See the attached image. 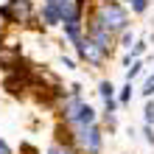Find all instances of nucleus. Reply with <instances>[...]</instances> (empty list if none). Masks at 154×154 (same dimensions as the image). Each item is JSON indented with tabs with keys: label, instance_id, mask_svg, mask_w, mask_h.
I'll return each instance as SVG.
<instances>
[{
	"label": "nucleus",
	"instance_id": "nucleus-1",
	"mask_svg": "<svg viewBox=\"0 0 154 154\" xmlns=\"http://www.w3.org/2000/svg\"><path fill=\"white\" fill-rule=\"evenodd\" d=\"M98 20H101L104 28H109V31H123L126 25H129V17H126V11L118 3H101V8H98Z\"/></svg>",
	"mask_w": 154,
	"mask_h": 154
},
{
	"label": "nucleus",
	"instance_id": "nucleus-2",
	"mask_svg": "<svg viewBox=\"0 0 154 154\" xmlns=\"http://www.w3.org/2000/svg\"><path fill=\"white\" fill-rule=\"evenodd\" d=\"M76 48H79V56H81V59L93 62V65H104V59H106V48H101V45H98L93 37L81 39Z\"/></svg>",
	"mask_w": 154,
	"mask_h": 154
},
{
	"label": "nucleus",
	"instance_id": "nucleus-3",
	"mask_svg": "<svg viewBox=\"0 0 154 154\" xmlns=\"http://www.w3.org/2000/svg\"><path fill=\"white\" fill-rule=\"evenodd\" d=\"M79 143H81V149H84L87 154H98L101 151V132L95 129V123L79 129Z\"/></svg>",
	"mask_w": 154,
	"mask_h": 154
},
{
	"label": "nucleus",
	"instance_id": "nucleus-4",
	"mask_svg": "<svg viewBox=\"0 0 154 154\" xmlns=\"http://www.w3.org/2000/svg\"><path fill=\"white\" fill-rule=\"evenodd\" d=\"M3 14H6V20H11V23H25L31 17V3L28 0H8Z\"/></svg>",
	"mask_w": 154,
	"mask_h": 154
},
{
	"label": "nucleus",
	"instance_id": "nucleus-5",
	"mask_svg": "<svg viewBox=\"0 0 154 154\" xmlns=\"http://www.w3.org/2000/svg\"><path fill=\"white\" fill-rule=\"evenodd\" d=\"M90 37H93L98 45H101V48H106V51L112 48V31H109V28H104L101 20H95L93 25H90Z\"/></svg>",
	"mask_w": 154,
	"mask_h": 154
},
{
	"label": "nucleus",
	"instance_id": "nucleus-6",
	"mask_svg": "<svg viewBox=\"0 0 154 154\" xmlns=\"http://www.w3.org/2000/svg\"><path fill=\"white\" fill-rule=\"evenodd\" d=\"M76 126H79V129H81V126H90V123H95V112H93V106H81V112H79V118H76V121H73Z\"/></svg>",
	"mask_w": 154,
	"mask_h": 154
},
{
	"label": "nucleus",
	"instance_id": "nucleus-7",
	"mask_svg": "<svg viewBox=\"0 0 154 154\" xmlns=\"http://www.w3.org/2000/svg\"><path fill=\"white\" fill-rule=\"evenodd\" d=\"M45 23H48V25H56V23H62V17H59V11H56V6H53L51 3V0H48V3H45Z\"/></svg>",
	"mask_w": 154,
	"mask_h": 154
},
{
	"label": "nucleus",
	"instance_id": "nucleus-8",
	"mask_svg": "<svg viewBox=\"0 0 154 154\" xmlns=\"http://www.w3.org/2000/svg\"><path fill=\"white\" fill-rule=\"evenodd\" d=\"M98 93L104 95V101H106V98H112V84H109V81H101V87H98Z\"/></svg>",
	"mask_w": 154,
	"mask_h": 154
},
{
	"label": "nucleus",
	"instance_id": "nucleus-9",
	"mask_svg": "<svg viewBox=\"0 0 154 154\" xmlns=\"http://www.w3.org/2000/svg\"><path fill=\"white\" fill-rule=\"evenodd\" d=\"M146 6H149V0H132V8H134V11H146Z\"/></svg>",
	"mask_w": 154,
	"mask_h": 154
},
{
	"label": "nucleus",
	"instance_id": "nucleus-10",
	"mask_svg": "<svg viewBox=\"0 0 154 154\" xmlns=\"http://www.w3.org/2000/svg\"><path fill=\"white\" fill-rule=\"evenodd\" d=\"M140 73V62H132V67H129V73H126V76H129V81L134 79V76H137Z\"/></svg>",
	"mask_w": 154,
	"mask_h": 154
},
{
	"label": "nucleus",
	"instance_id": "nucleus-11",
	"mask_svg": "<svg viewBox=\"0 0 154 154\" xmlns=\"http://www.w3.org/2000/svg\"><path fill=\"white\" fill-rule=\"evenodd\" d=\"M151 93H154V76L146 81V87H143V95H151Z\"/></svg>",
	"mask_w": 154,
	"mask_h": 154
},
{
	"label": "nucleus",
	"instance_id": "nucleus-12",
	"mask_svg": "<svg viewBox=\"0 0 154 154\" xmlns=\"http://www.w3.org/2000/svg\"><path fill=\"white\" fill-rule=\"evenodd\" d=\"M146 123H154V104L146 106Z\"/></svg>",
	"mask_w": 154,
	"mask_h": 154
},
{
	"label": "nucleus",
	"instance_id": "nucleus-13",
	"mask_svg": "<svg viewBox=\"0 0 154 154\" xmlns=\"http://www.w3.org/2000/svg\"><path fill=\"white\" fill-rule=\"evenodd\" d=\"M48 154H73V151H70V149H62V146H53Z\"/></svg>",
	"mask_w": 154,
	"mask_h": 154
},
{
	"label": "nucleus",
	"instance_id": "nucleus-14",
	"mask_svg": "<svg viewBox=\"0 0 154 154\" xmlns=\"http://www.w3.org/2000/svg\"><path fill=\"white\" fill-rule=\"evenodd\" d=\"M143 51H146V45H143V42H137V45H134V51H132V56H140Z\"/></svg>",
	"mask_w": 154,
	"mask_h": 154
},
{
	"label": "nucleus",
	"instance_id": "nucleus-15",
	"mask_svg": "<svg viewBox=\"0 0 154 154\" xmlns=\"http://www.w3.org/2000/svg\"><path fill=\"white\" fill-rule=\"evenodd\" d=\"M129 90H132V87H126L123 93H121V104H126V101H129Z\"/></svg>",
	"mask_w": 154,
	"mask_h": 154
},
{
	"label": "nucleus",
	"instance_id": "nucleus-16",
	"mask_svg": "<svg viewBox=\"0 0 154 154\" xmlns=\"http://www.w3.org/2000/svg\"><path fill=\"white\" fill-rule=\"evenodd\" d=\"M0 154H11V151H8V146H6L3 140H0Z\"/></svg>",
	"mask_w": 154,
	"mask_h": 154
}]
</instances>
